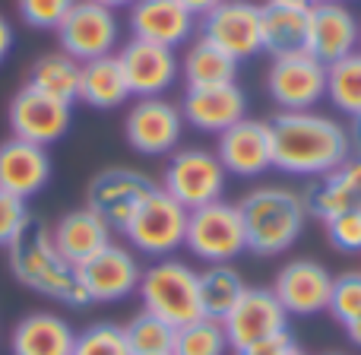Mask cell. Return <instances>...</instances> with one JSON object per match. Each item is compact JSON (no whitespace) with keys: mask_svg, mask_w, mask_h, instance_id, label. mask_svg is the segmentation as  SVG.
<instances>
[{"mask_svg":"<svg viewBox=\"0 0 361 355\" xmlns=\"http://www.w3.org/2000/svg\"><path fill=\"white\" fill-rule=\"evenodd\" d=\"M361 48V23L355 13L336 0V4H311L307 10V44L305 51L320 64H336Z\"/></svg>","mask_w":361,"mask_h":355,"instance_id":"2e32d148","label":"cell"},{"mask_svg":"<svg viewBox=\"0 0 361 355\" xmlns=\"http://www.w3.org/2000/svg\"><path fill=\"white\" fill-rule=\"evenodd\" d=\"M238 210L247 235V251L260 257L286 254L307 225L305 197L282 184H263L247 191L238 200Z\"/></svg>","mask_w":361,"mask_h":355,"instance_id":"3957f363","label":"cell"},{"mask_svg":"<svg viewBox=\"0 0 361 355\" xmlns=\"http://www.w3.org/2000/svg\"><path fill=\"white\" fill-rule=\"evenodd\" d=\"M140 301L143 311L162 318L171 327H184L190 320L203 318L200 308V286L197 270L178 257H162L152 260L140 276Z\"/></svg>","mask_w":361,"mask_h":355,"instance_id":"277c9868","label":"cell"},{"mask_svg":"<svg viewBox=\"0 0 361 355\" xmlns=\"http://www.w3.org/2000/svg\"><path fill=\"white\" fill-rule=\"evenodd\" d=\"M73 4L76 0H16V13L29 29H38V32L51 29L54 32Z\"/></svg>","mask_w":361,"mask_h":355,"instance_id":"e575fe53","label":"cell"},{"mask_svg":"<svg viewBox=\"0 0 361 355\" xmlns=\"http://www.w3.org/2000/svg\"><path fill=\"white\" fill-rule=\"evenodd\" d=\"M130 95V86H127L124 67H121L118 54L108 57H95V61H86L80 70V102H86L89 108H99V112H111V108H121Z\"/></svg>","mask_w":361,"mask_h":355,"instance_id":"d4e9b609","label":"cell"},{"mask_svg":"<svg viewBox=\"0 0 361 355\" xmlns=\"http://www.w3.org/2000/svg\"><path fill=\"white\" fill-rule=\"evenodd\" d=\"M180 114L184 124H190L200 133H222L235 127L241 118H247V95L238 83H222V86H203L187 89L180 99Z\"/></svg>","mask_w":361,"mask_h":355,"instance_id":"ffe728a7","label":"cell"},{"mask_svg":"<svg viewBox=\"0 0 361 355\" xmlns=\"http://www.w3.org/2000/svg\"><path fill=\"white\" fill-rule=\"evenodd\" d=\"M51 241H54L57 254L70 263V267H82L92 260L102 248L111 244V229L95 216L89 206L82 210H70L51 225Z\"/></svg>","mask_w":361,"mask_h":355,"instance_id":"603a6c76","label":"cell"},{"mask_svg":"<svg viewBox=\"0 0 361 355\" xmlns=\"http://www.w3.org/2000/svg\"><path fill=\"white\" fill-rule=\"evenodd\" d=\"M76 330L54 311H32L16 324L10 339L13 355H70Z\"/></svg>","mask_w":361,"mask_h":355,"instance_id":"cb8c5ba5","label":"cell"},{"mask_svg":"<svg viewBox=\"0 0 361 355\" xmlns=\"http://www.w3.org/2000/svg\"><path fill=\"white\" fill-rule=\"evenodd\" d=\"M326 241L336 251L345 254H361V212L358 210H343L324 222Z\"/></svg>","mask_w":361,"mask_h":355,"instance_id":"d590c367","label":"cell"},{"mask_svg":"<svg viewBox=\"0 0 361 355\" xmlns=\"http://www.w3.org/2000/svg\"><path fill=\"white\" fill-rule=\"evenodd\" d=\"M10 257V273L16 282H23L25 289L54 299L61 305L70 308H89L86 289H82L80 270L70 267L61 254H57L54 241H51V229L42 219L32 216L25 222V229L16 235V241L6 248Z\"/></svg>","mask_w":361,"mask_h":355,"instance_id":"7a4b0ae2","label":"cell"},{"mask_svg":"<svg viewBox=\"0 0 361 355\" xmlns=\"http://www.w3.org/2000/svg\"><path fill=\"white\" fill-rule=\"evenodd\" d=\"M282 355H307V352H305V349H298V346H292V349L282 352Z\"/></svg>","mask_w":361,"mask_h":355,"instance_id":"bcb514c9","label":"cell"},{"mask_svg":"<svg viewBox=\"0 0 361 355\" xmlns=\"http://www.w3.org/2000/svg\"><path fill=\"white\" fill-rule=\"evenodd\" d=\"M267 92L279 112H311L326 99V64L307 51L273 57L267 70Z\"/></svg>","mask_w":361,"mask_h":355,"instance_id":"9c48e42d","label":"cell"},{"mask_svg":"<svg viewBox=\"0 0 361 355\" xmlns=\"http://www.w3.org/2000/svg\"><path fill=\"white\" fill-rule=\"evenodd\" d=\"M152 187H156L152 178L137 169H124V165L102 169L86 187V206L111 231H124V225L130 222V216Z\"/></svg>","mask_w":361,"mask_h":355,"instance_id":"7c38bea8","label":"cell"},{"mask_svg":"<svg viewBox=\"0 0 361 355\" xmlns=\"http://www.w3.org/2000/svg\"><path fill=\"white\" fill-rule=\"evenodd\" d=\"M326 99L349 118H361V48L326 67Z\"/></svg>","mask_w":361,"mask_h":355,"instance_id":"f546056e","label":"cell"},{"mask_svg":"<svg viewBox=\"0 0 361 355\" xmlns=\"http://www.w3.org/2000/svg\"><path fill=\"white\" fill-rule=\"evenodd\" d=\"M175 333L178 327L165 324L162 318L149 311L133 314L124 324V339L130 355H175Z\"/></svg>","mask_w":361,"mask_h":355,"instance_id":"4dcf8cb0","label":"cell"},{"mask_svg":"<svg viewBox=\"0 0 361 355\" xmlns=\"http://www.w3.org/2000/svg\"><path fill=\"white\" fill-rule=\"evenodd\" d=\"M54 32L61 51L80 64L118 54L121 44L118 10H108V6L95 4V0H76Z\"/></svg>","mask_w":361,"mask_h":355,"instance_id":"ba28073f","label":"cell"},{"mask_svg":"<svg viewBox=\"0 0 361 355\" xmlns=\"http://www.w3.org/2000/svg\"><path fill=\"white\" fill-rule=\"evenodd\" d=\"M95 4H102V6H108V10H130L133 4H137V0H95Z\"/></svg>","mask_w":361,"mask_h":355,"instance_id":"7bdbcfd3","label":"cell"},{"mask_svg":"<svg viewBox=\"0 0 361 355\" xmlns=\"http://www.w3.org/2000/svg\"><path fill=\"white\" fill-rule=\"evenodd\" d=\"M326 311L333 314V320L343 327H349L352 320L361 318V273H343L333 276V292Z\"/></svg>","mask_w":361,"mask_h":355,"instance_id":"836d02e7","label":"cell"},{"mask_svg":"<svg viewBox=\"0 0 361 355\" xmlns=\"http://www.w3.org/2000/svg\"><path fill=\"white\" fill-rule=\"evenodd\" d=\"M314 4H336V0H314Z\"/></svg>","mask_w":361,"mask_h":355,"instance_id":"7dc6e473","label":"cell"},{"mask_svg":"<svg viewBox=\"0 0 361 355\" xmlns=\"http://www.w3.org/2000/svg\"><path fill=\"white\" fill-rule=\"evenodd\" d=\"M13 44H16V32H13V23L4 16V13H0V64L10 57Z\"/></svg>","mask_w":361,"mask_h":355,"instance_id":"ab89813d","label":"cell"},{"mask_svg":"<svg viewBox=\"0 0 361 355\" xmlns=\"http://www.w3.org/2000/svg\"><path fill=\"white\" fill-rule=\"evenodd\" d=\"M311 10V6H307ZM307 10L298 6H279V4H263L260 6V35L263 51L273 57L292 54V51H305L307 44Z\"/></svg>","mask_w":361,"mask_h":355,"instance_id":"484cf974","label":"cell"},{"mask_svg":"<svg viewBox=\"0 0 361 355\" xmlns=\"http://www.w3.org/2000/svg\"><path fill=\"white\" fill-rule=\"evenodd\" d=\"M273 292L279 299V305L286 308L288 318L292 314L295 318H311V314L326 311V305H330L333 273L320 260L298 257V260H288L276 273Z\"/></svg>","mask_w":361,"mask_h":355,"instance_id":"e0dca14e","label":"cell"},{"mask_svg":"<svg viewBox=\"0 0 361 355\" xmlns=\"http://www.w3.org/2000/svg\"><path fill=\"white\" fill-rule=\"evenodd\" d=\"M222 327L228 337V349L241 352L260 339L288 330V314L273 289H247L241 301L228 311V318L222 320Z\"/></svg>","mask_w":361,"mask_h":355,"instance_id":"9a60e30c","label":"cell"},{"mask_svg":"<svg viewBox=\"0 0 361 355\" xmlns=\"http://www.w3.org/2000/svg\"><path fill=\"white\" fill-rule=\"evenodd\" d=\"M228 337H225L222 320L197 318L190 324L178 327L175 333V355H225Z\"/></svg>","mask_w":361,"mask_h":355,"instance_id":"1f68e13d","label":"cell"},{"mask_svg":"<svg viewBox=\"0 0 361 355\" xmlns=\"http://www.w3.org/2000/svg\"><path fill=\"white\" fill-rule=\"evenodd\" d=\"M76 270H80L82 289H86L92 305L95 301L99 305H114V301L130 299L140 289V276H143L137 251H130L127 244H114V241Z\"/></svg>","mask_w":361,"mask_h":355,"instance_id":"4fadbf2b","label":"cell"},{"mask_svg":"<svg viewBox=\"0 0 361 355\" xmlns=\"http://www.w3.org/2000/svg\"><path fill=\"white\" fill-rule=\"evenodd\" d=\"M324 355H345V352H324Z\"/></svg>","mask_w":361,"mask_h":355,"instance_id":"c3c4849f","label":"cell"},{"mask_svg":"<svg viewBox=\"0 0 361 355\" xmlns=\"http://www.w3.org/2000/svg\"><path fill=\"white\" fill-rule=\"evenodd\" d=\"M267 4H279V6H298V10H307L314 0H267Z\"/></svg>","mask_w":361,"mask_h":355,"instance_id":"ee69618b","label":"cell"},{"mask_svg":"<svg viewBox=\"0 0 361 355\" xmlns=\"http://www.w3.org/2000/svg\"><path fill=\"white\" fill-rule=\"evenodd\" d=\"M292 346H295L292 333H288V330H282V333H276V337L260 339V343L247 346V349H241V352H235V355H282V352H288V349H292Z\"/></svg>","mask_w":361,"mask_h":355,"instance_id":"f35d334b","label":"cell"},{"mask_svg":"<svg viewBox=\"0 0 361 355\" xmlns=\"http://www.w3.org/2000/svg\"><path fill=\"white\" fill-rule=\"evenodd\" d=\"M333 181H336L339 193H343L345 210H358L361 212V152L352 156L343 169L333 172Z\"/></svg>","mask_w":361,"mask_h":355,"instance_id":"74e56055","label":"cell"},{"mask_svg":"<svg viewBox=\"0 0 361 355\" xmlns=\"http://www.w3.org/2000/svg\"><path fill=\"white\" fill-rule=\"evenodd\" d=\"M225 184H228V175H225L216 152L203 150V146H187V150L171 152L159 187L190 212L206 203L222 200Z\"/></svg>","mask_w":361,"mask_h":355,"instance_id":"52a82bcc","label":"cell"},{"mask_svg":"<svg viewBox=\"0 0 361 355\" xmlns=\"http://www.w3.org/2000/svg\"><path fill=\"white\" fill-rule=\"evenodd\" d=\"M70 355H130L124 339V327L118 324H92L76 333Z\"/></svg>","mask_w":361,"mask_h":355,"instance_id":"d6a6232c","label":"cell"},{"mask_svg":"<svg viewBox=\"0 0 361 355\" xmlns=\"http://www.w3.org/2000/svg\"><path fill=\"white\" fill-rule=\"evenodd\" d=\"M197 286H200L203 318H212V320L228 318V311L250 289L247 282H244V276L238 273L231 263H206V270L197 273Z\"/></svg>","mask_w":361,"mask_h":355,"instance_id":"4316f807","label":"cell"},{"mask_svg":"<svg viewBox=\"0 0 361 355\" xmlns=\"http://www.w3.org/2000/svg\"><path fill=\"white\" fill-rule=\"evenodd\" d=\"M355 143H358V150H361V118L355 121Z\"/></svg>","mask_w":361,"mask_h":355,"instance_id":"f6af8a7d","label":"cell"},{"mask_svg":"<svg viewBox=\"0 0 361 355\" xmlns=\"http://www.w3.org/2000/svg\"><path fill=\"white\" fill-rule=\"evenodd\" d=\"M345 333H349L352 346H358V349H361V318H358V320H352V324L345 327Z\"/></svg>","mask_w":361,"mask_h":355,"instance_id":"b9f144b4","label":"cell"},{"mask_svg":"<svg viewBox=\"0 0 361 355\" xmlns=\"http://www.w3.org/2000/svg\"><path fill=\"white\" fill-rule=\"evenodd\" d=\"M51 181V156L44 146L10 137L0 143V191L19 200H32Z\"/></svg>","mask_w":361,"mask_h":355,"instance_id":"7402d4cb","label":"cell"},{"mask_svg":"<svg viewBox=\"0 0 361 355\" xmlns=\"http://www.w3.org/2000/svg\"><path fill=\"white\" fill-rule=\"evenodd\" d=\"M80 70L82 64L73 61L63 51H48L29 67V83L25 86L38 89V92L51 95V99L73 105L80 102Z\"/></svg>","mask_w":361,"mask_h":355,"instance_id":"83f0119b","label":"cell"},{"mask_svg":"<svg viewBox=\"0 0 361 355\" xmlns=\"http://www.w3.org/2000/svg\"><path fill=\"white\" fill-rule=\"evenodd\" d=\"M197 29L200 38L212 42L238 64L263 51L260 4H254V0H222L206 16L197 19Z\"/></svg>","mask_w":361,"mask_h":355,"instance_id":"8fae6325","label":"cell"},{"mask_svg":"<svg viewBox=\"0 0 361 355\" xmlns=\"http://www.w3.org/2000/svg\"><path fill=\"white\" fill-rule=\"evenodd\" d=\"M273 169L295 178H324L352 159V133L320 112H279L269 121Z\"/></svg>","mask_w":361,"mask_h":355,"instance_id":"6da1fadb","label":"cell"},{"mask_svg":"<svg viewBox=\"0 0 361 355\" xmlns=\"http://www.w3.org/2000/svg\"><path fill=\"white\" fill-rule=\"evenodd\" d=\"M127 25H130V35L140 42L178 51L197 32V16L187 13L178 0H137L127 13Z\"/></svg>","mask_w":361,"mask_h":355,"instance_id":"44dd1931","label":"cell"},{"mask_svg":"<svg viewBox=\"0 0 361 355\" xmlns=\"http://www.w3.org/2000/svg\"><path fill=\"white\" fill-rule=\"evenodd\" d=\"M184 248L203 263H231L238 254H244L247 235H244L238 203L216 200L200 210H190Z\"/></svg>","mask_w":361,"mask_h":355,"instance_id":"8992f818","label":"cell"},{"mask_svg":"<svg viewBox=\"0 0 361 355\" xmlns=\"http://www.w3.org/2000/svg\"><path fill=\"white\" fill-rule=\"evenodd\" d=\"M180 76H184L187 89H203V86H222V83H235L238 61L219 51L212 42L197 38L187 44V54L180 61Z\"/></svg>","mask_w":361,"mask_h":355,"instance_id":"f1b7e54d","label":"cell"},{"mask_svg":"<svg viewBox=\"0 0 361 355\" xmlns=\"http://www.w3.org/2000/svg\"><path fill=\"white\" fill-rule=\"evenodd\" d=\"M6 118H10L13 137L48 150L51 143H57V140L70 131L73 112H70V105H63V102L51 99V95L38 92V89H32V86H23L13 95Z\"/></svg>","mask_w":361,"mask_h":355,"instance_id":"5bb4252c","label":"cell"},{"mask_svg":"<svg viewBox=\"0 0 361 355\" xmlns=\"http://www.w3.org/2000/svg\"><path fill=\"white\" fill-rule=\"evenodd\" d=\"M118 61L124 67L130 95L137 99L165 95L180 76V61L175 51L152 42H140V38H130L124 48H118Z\"/></svg>","mask_w":361,"mask_h":355,"instance_id":"d6986e66","label":"cell"},{"mask_svg":"<svg viewBox=\"0 0 361 355\" xmlns=\"http://www.w3.org/2000/svg\"><path fill=\"white\" fill-rule=\"evenodd\" d=\"M216 156L225 175L235 178H260L273 169V140H269V121L241 118L235 127L219 133Z\"/></svg>","mask_w":361,"mask_h":355,"instance_id":"ac0fdd59","label":"cell"},{"mask_svg":"<svg viewBox=\"0 0 361 355\" xmlns=\"http://www.w3.org/2000/svg\"><path fill=\"white\" fill-rule=\"evenodd\" d=\"M178 4L184 6L187 13H193V16L200 19V16H206V13H209L212 6H219V4H222V0H178Z\"/></svg>","mask_w":361,"mask_h":355,"instance_id":"60d3db41","label":"cell"},{"mask_svg":"<svg viewBox=\"0 0 361 355\" xmlns=\"http://www.w3.org/2000/svg\"><path fill=\"white\" fill-rule=\"evenodd\" d=\"M180 137H184V114L180 105L169 102L165 95L137 99L127 108L124 140L140 156H169L178 150Z\"/></svg>","mask_w":361,"mask_h":355,"instance_id":"30bf717a","label":"cell"},{"mask_svg":"<svg viewBox=\"0 0 361 355\" xmlns=\"http://www.w3.org/2000/svg\"><path fill=\"white\" fill-rule=\"evenodd\" d=\"M187 216L190 212L156 184L146 193L143 203L137 206V212L130 216V222L124 225L121 235L127 238L130 251L152 257V260H162V257H171L184 248Z\"/></svg>","mask_w":361,"mask_h":355,"instance_id":"5b68a950","label":"cell"},{"mask_svg":"<svg viewBox=\"0 0 361 355\" xmlns=\"http://www.w3.org/2000/svg\"><path fill=\"white\" fill-rule=\"evenodd\" d=\"M29 219H32L29 200H19L13 193L0 191V248H10Z\"/></svg>","mask_w":361,"mask_h":355,"instance_id":"8d00e7d4","label":"cell"}]
</instances>
